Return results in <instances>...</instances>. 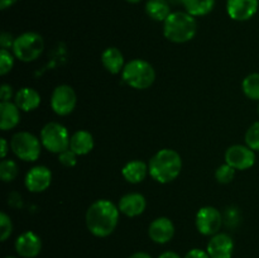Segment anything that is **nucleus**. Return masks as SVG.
Returning <instances> with one entry per match:
<instances>
[{
	"label": "nucleus",
	"instance_id": "obj_1",
	"mask_svg": "<svg viewBox=\"0 0 259 258\" xmlns=\"http://www.w3.org/2000/svg\"><path fill=\"white\" fill-rule=\"evenodd\" d=\"M119 207L108 199H99L86 211V227L98 238L109 237L119 223Z\"/></svg>",
	"mask_w": 259,
	"mask_h": 258
},
{
	"label": "nucleus",
	"instance_id": "obj_2",
	"mask_svg": "<svg viewBox=\"0 0 259 258\" xmlns=\"http://www.w3.org/2000/svg\"><path fill=\"white\" fill-rule=\"evenodd\" d=\"M149 175L158 184H169L180 176L182 159L179 152L171 148L159 149L148 163Z\"/></svg>",
	"mask_w": 259,
	"mask_h": 258
},
{
	"label": "nucleus",
	"instance_id": "obj_3",
	"mask_svg": "<svg viewBox=\"0 0 259 258\" xmlns=\"http://www.w3.org/2000/svg\"><path fill=\"white\" fill-rule=\"evenodd\" d=\"M197 22L187 12H172L163 22V35L174 43H186L196 35Z\"/></svg>",
	"mask_w": 259,
	"mask_h": 258
},
{
	"label": "nucleus",
	"instance_id": "obj_4",
	"mask_svg": "<svg viewBox=\"0 0 259 258\" xmlns=\"http://www.w3.org/2000/svg\"><path fill=\"white\" fill-rule=\"evenodd\" d=\"M121 78L132 89L146 90L153 85L156 80V71L148 61L136 58L125 63L121 71Z\"/></svg>",
	"mask_w": 259,
	"mask_h": 258
},
{
	"label": "nucleus",
	"instance_id": "obj_5",
	"mask_svg": "<svg viewBox=\"0 0 259 258\" xmlns=\"http://www.w3.org/2000/svg\"><path fill=\"white\" fill-rule=\"evenodd\" d=\"M45 50V40L42 35L35 32H25L18 35L13 45V55L22 62L35 61Z\"/></svg>",
	"mask_w": 259,
	"mask_h": 258
},
{
	"label": "nucleus",
	"instance_id": "obj_6",
	"mask_svg": "<svg viewBox=\"0 0 259 258\" xmlns=\"http://www.w3.org/2000/svg\"><path fill=\"white\" fill-rule=\"evenodd\" d=\"M10 149L19 159L24 162H34L40 156L42 142L29 132H18L10 139Z\"/></svg>",
	"mask_w": 259,
	"mask_h": 258
},
{
	"label": "nucleus",
	"instance_id": "obj_7",
	"mask_svg": "<svg viewBox=\"0 0 259 258\" xmlns=\"http://www.w3.org/2000/svg\"><path fill=\"white\" fill-rule=\"evenodd\" d=\"M70 134L67 128L61 123L51 121L40 131V142L47 151L60 154L70 148Z\"/></svg>",
	"mask_w": 259,
	"mask_h": 258
},
{
	"label": "nucleus",
	"instance_id": "obj_8",
	"mask_svg": "<svg viewBox=\"0 0 259 258\" xmlns=\"http://www.w3.org/2000/svg\"><path fill=\"white\" fill-rule=\"evenodd\" d=\"M196 229L200 234L212 237L218 234L223 225V215L217 207L204 206L199 209L196 218H195Z\"/></svg>",
	"mask_w": 259,
	"mask_h": 258
},
{
	"label": "nucleus",
	"instance_id": "obj_9",
	"mask_svg": "<svg viewBox=\"0 0 259 258\" xmlns=\"http://www.w3.org/2000/svg\"><path fill=\"white\" fill-rule=\"evenodd\" d=\"M77 104V96L70 85H58L51 95V108L57 115L65 116L72 113Z\"/></svg>",
	"mask_w": 259,
	"mask_h": 258
},
{
	"label": "nucleus",
	"instance_id": "obj_10",
	"mask_svg": "<svg viewBox=\"0 0 259 258\" xmlns=\"http://www.w3.org/2000/svg\"><path fill=\"white\" fill-rule=\"evenodd\" d=\"M225 163L230 164L238 171L249 169L255 163V152L245 144L230 146L225 152Z\"/></svg>",
	"mask_w": 259,
	"mask_h": 258
},
{
	"label": "nucleus",
	"instance_id": "obj_11",
	"mask_svg": "<svg viewBox=\"0 0 259 258\" xmlns=\"http://www.w3.org/2000/svg\"><path fill=\"white\" fill-rule=\"evenodd\" d=\"M52 172L46 166H34L27 172L24 185L30 192H43L51 186Z\"/></svg>",
	"mask_w": 259,
	"mask_h": 258
},
{
	"label": "nucleus",
	"instance_id": "obj_12",
	"mask_svg": "<svg viewBox=\"0 0 259 258\" xmlns=\"http://www.w3.org/2000/svg\"><path fill=\"white\" fill-rule=\"evenodd\" d=\"M259 0H227V13L233 20L247 22L258 12Z\"/></svg>",
	"mask_w": 259,
	"mask_h": 258
},
{
	"label": "nucleus",
	"instance_id": "obj_13",
	"mask_svg": "<svg viewBox=\"0 0 259 258\" xmlns=\"http://www.w3.org/2000/svg\"><path fill=\"white\" fill-rule=\"evenodd\" d=\"M15 250L23 258H34L42 250V240L39 235L32 230L22 233L15 240Z\"/></svg>",
	"mask_w": 259,
	"mask_h": 258
},
{
	"label": "nucleus",
	"instance_id": "obj_14",
	"mask_svg": "<svg viewBox=\"0 0 259 258\" xmlns=\"http://www.w3.org/2000/svg\"><path fill=\"white\" fill-rule=\"evenodd\" d=\"M206 252L210 258H232L234 252V242L230 235L225 233H218L210 238Z\"/></svg>",
	"mask_w": 259,
	"mask_h": 258
},
{
	"label": "nucleus",
	"instance_id": "obj_15",
	"mask_svg": "<svg viewBox=\"0 0 259 258\" xmlns=\"http://www.w3.org/2000/svg\"><path fill=\"white\" fill-rule=\"evenodd\" d=\"M148 235L157 244H166L175 235L174 223L166 217L157 218L149 224Z\"/></svg>",
	"mask_w": 259,
	"mask_h": 258
},
{
	"label": "nucleus",
	"instance_id": "obj_16",
	"mask_svg": "<svg viewBox=\"0 0 259 258\" xmlns=\"http://www.w3.org/2000/svg\"><path fill=\"white\" fill-rule=\"evenodd\" d=\"M119 211L125 217L134 218L143 214L147 207L146 197L139 192H131L120 197L118 202Z\"/></svg>",
	"mask_w": 259,
	"mask_h": 258
},
{
	"label": "nucleus",
	"instance_id": "obj_17",
	"mask_svg": "<svg viewBox=\"0 0 259 258\" xmlns=\"http://www.w3.org/2000/svg\"><path fill=\"white\" fill-rule=\"evenodd\" d=\"M14 103L20 110L33 111L40 105V95L35 89L22 88L15 93Z\"/></svg>",
	"mask_w": 259,
	"mask_h": 258
},
{
	"label": "nucleus",
	"instance_id": "obj_18",
	"mask_svg": "<svg viewBox=\"0 0 259 258\" xmlns=\"http://www.w3.org/2000/svg\"><path fill=\"white\" fill-rule=\"evenodd\" d=\"M20 121V109L12 101L0 103V129L4 132L15 128Z\"/></svg>",
	"mask_w": 259,
	"mask_h": 258
},
{
	"label": "nucleus",
	"instance_id": "obj_19",
	"mask_svg": "<svg viewBox=\"0 0 259 258\" xmlns=\"http://www.w3.org/2000/svg\"><path fill=\"white\" fill-rule=\"evenodd\" d=\"M148 174V164L144 163L143 161H139V159L126 162L121 168V175H123L124 180L129 184H141L142 181H144Z\"/></svg>",
	"mask_w": 259,
	"mask_h": 258
},
{
	"label": "nucleus",
	"instance_id": "obj_20",
	"mask_svg": "<svg viewBox=\"0 0 259 258\" xmlns=\"http://www.w3.org/2000/svg\"><path fill=\"white\" fill-rule=\"evenodd\" d=\"M101 63L104 68L113 75L120 73L125 66L123 53L116 47H108L104 50V52L101 53Z\"/></svg>",
	"mask_w": 259,
	"mask_h": 258
},
{
	"label": "nucleus",
	"instance_id": "obj_21",
	"mask_svg": "<svg viewBox=\"0 0 259 258\" xmlns=\"http://www.w3.org/2000/svg\"><path fill=\"white\" fill-rule=\"evenodd\" d=\"M94 148V137L88 131H77L71 136L70 149L77 156H85Z\"/></svg>",
	"mask_w": 259,
	"mask_h": 258
},
{
	"label": "nucleus",
	"instance_id": "obj_22",
	"mask_svg": "<svg viewBox=\"0 0 259 258\" xmlns=\"http://www.w3.org/2000/svg\"><path fill=\"white\" fill-rule=\"evenodd\" d=\"M146 13L156 22H164L171 14V4L168 0H148L146 3Z\"/></svg>",
	"mask_w": 259,
	"mask_h": 258
},
{
	"label": "nucleus",
	"instance_id": "obj_23",
	"mask_svg": "<svg viewBox=\"0 0 259 258\" xmlns=\"http://www.w3.org/2000/svg\"><path fill=\"white\" fill-rule=\"evenodd\" d=\"M185 12L192 17H204L212 12L215 7V0H182Z\"/></svg>",
	"mask_w": 259,
	"mask_h": 258
},
{
	"label": "nucleus",
	"instance_id": "obj_24",
	"mask_svg": "<svg viewBox=\"0 0 259 258\" xmlns=\"http://www.w3.org/2000/svg\"><path fill=\"white\" fill-rule=\"evenodd\" d=\"M242 90L248 99L259 101V73L248 75L242 82Z\"/></svg>",
	"mask_w": 259,
	"mask_h": 258
},
{
	"label": "nucleus",
	"instance_id": "obj_25",
	"mask_svg": "<svg viewBox=\"0 0 259 258\" xmlns=\"http://www.w3.org/2000/svg\"><path fill=\"white\" fill-rule=\"evenodd\" d=\"M18 176V164L13 159L4 158L0 162V179L4 182H12Z\"/></svg>",
	"mask_w": 259,
	"mask_h": 258
},
{
	"label": "nucleus",
	"instance_id": "obj_26",
	"mask_svg": "<svg viewBox=\"0 0 259 258\" xmlns=\"http://www.w3.org/2000/svg\"><path fill=\"white\" fill-rule=\"evenodd\" d=\"M235 171H237V169L233 168L230 164H220L217 168V171H215V179H217V181L219 182V184H230V182L233 181V179H234Z\"/></svg>",
	"mask_w": 259,
	"mask_h": 258
},
{
	"label": "nucleus",
	"instance_id": "obj_27",
	"mask_svg": "<svg viewBox=\"0 0 259 258\" xmlns=\"http://www.w3.org/2000/svg\"><path fill=\"white\" fill-rule=\"evenodd\" d=\"M245 144L254 152H259V120L248 128L245 133Z\"/></svg>",
	"mask_w": 259,
	"mask_h": 258
},
{
	"label": "nucleus",
	"instance_id": "obj_28",
	"mask_svg": "<svg viewBox=\"0 0 259 258\" xmlns=\"http://www.w3.org/2000/svg\"><path fill=\"white\" fill-rule=\"evenodd\" d=\"M14 57L15 56L5 48L0 50V75L4 76L12 71L14 66Z\"/></svg>",
	"mask_w": 259,
	"mask_h": 258
},
{
	"label": "nucleus",
	"instance_id": "obj_29",
	"mask_svg": "<svg viewBox=\"0 0 259 258\" xmlns=\"http://www.w3.org/2000/svg\"><path fill=\"white\" fill-rule=\"evenodd\" d=\"M13 223L5 212H0V240L5 242L12 235Z\"/></svg>",
	"mask_w": 259,
	"mask_h": 258
},
{
	"label": "nucleus",
	"instance_id": "obj_30",
	"mask_svg": "<svg viewBox=\"0 0 259 258\" xmlns=\"http://www.w3.org/2000/svg\"><path fill=\"white\" fill-rule=\"evenodd\" d=\"M58 161L66 167H73L77 163V154L72 151V149H66V151L61 152L58 154Z\"/></svg>",
	"mask_w": 259,
	"mask_h": 258
},
{
	"label": "nucleus",
	"instance_id": "obj_31",
	"mask_svg": "<svg viewBox=\"0 0 259 258\" xmlns=\"http://www.w3.org/2000/svg\"><path fill=\"white\" fill-rule=\"evenodd\" d=\"M14 39L13 35L8 32H3L2 35H0V45H2V48H13V45H14Z\"/></svg>",
	"mask_w": 259,
	"mask_h": 258
},
{
	"label": "nucleus",
	"instance_id": "obj_32",
	"mask_svg": "<svg viewBox=\"0 0 259 258\" xmlns=\"http://www.w3.org/2000/svg\"><path fill=\"white\" fill-rule=\"evenodd\" d=\"M185 258H210V255L206 250L200 249V248H194V249H190L186 253Z\"/></svg>",
	"mask_w": 259,
	"mask_h": 258
},
{
	"label": "nucleus",
	"instance_id": "obj_33",
	"mask_svg": "<svg viewBox=\"0 0 259 258\" xmlns=\"http://www.w3.org/2000/svg\"><path fill=\"white\" fill-rule=\"evenodd\" d=\"M12 96H13L12 86L8 85V83L2 85V88H0V99H2V101H10Z\"/></svg>",
	"mask_w": 259,
	"mask_h": 258
},
{
	"label": "nucleus",
	"instance_id": "obj_34",
	"mask_svg": "<svg viewBox=\"0 0 259 258\" xmlns=\"http://www.w3.org/2000/svg\"><path fill=\"white\" fill-rule=\"evenodd\" d=\"M18 2H19V0H0V9L2 10L8 9V8H10V7H13L14 4H17Z\"/></svg>",
	"mask_w": 259,
	"mask_h": 258
},
{
	"label": "nucleus",
	"instance_id": "obj_35",
	"mask_svg": "<svg viewBox=\"0 0 259 258\" xmlns=\"http://www.w3.org/2000/svg\"><path fill=\"white\" fill-rule=\"evenodd\" d=\"M0 143H2V158L4 159L7 157L8 152H9V148H8V142L5 138L0 139Z\"/></svg>",
	"mask_w": 259,
	"mask_h": 258
},
{
	"label": "nucleus",
	"instance_id": "obj_36",
	"mask_svg": "<svg viewBox=\"0 0 259 258\" xmlns=\"http://www.w3.org/2000/svg\"><path fill=\"white\" fill-rule=\"evenodd\" d=\"M158 258H181V255L177 254L176 252H172V250H167V252L159 254Z\"/></svg>",
	"mask_w": 259,
	"mask_h": 258
},
{
	"label": "nucleus",
	"instance_id": "obj_37",
	"mask_svg": "<svg viewBox=\"0 0 259 258\" xmlns=\"http://www.w3.org/2000/svg\"><path fill=\"white\" fill-rule=\"evenodd\" d=\"M129 258H152V255L148 254L147 252H136L133 253Z\"/></svg>",
	"mask_w": 259,
	"mask_h": 258
},
{
	"label": "nucleus",
	"instance_id": "obj_38",
	"mask_svg": "<svg viewBox=\"0 0 259 258\" xmlns=\"http://www.w3.org/2000/svg\"><path fill=\"white\" fill-rule=\"evenodd\" d=\"M125 2L131 3V4H137V3H141L142 0H125Z\"/></svg>",
	"mask_w": 259,
	"mask_h": 258
},
{
	"label": "nucleus",
	"instance_id": "obj_39",
	"mask_svg": "<svg viewBox=\"0 0 259 258\" xmlns=\"http://www.w3.org/2000/svg\"><path fill=\"white\" fill-rule=\"evenodd\" d=\"M5 258H17V257H12V255H9V257H5Z\"/></svg>",
	"mask_w": 259,
	"mask_h": 258
},
{
	"label": "nucleus",
	"instance_id": "obj_40",
	"mask_svg": "<svg viewBox=\"0 0 259 258\" xmlns=\"http://www.w3.org/2000/svg\"><path fill=\"white\" fill-rule=\"evenodd\" d=\"M258 115H259V103H258Z\"/></svg>",
	"mask_w": 259,
	"mask_h": 258
}]
</instances>
